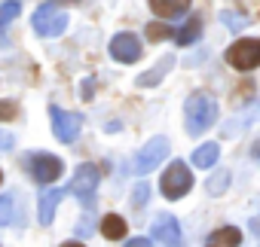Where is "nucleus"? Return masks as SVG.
<instances>
[{
  "mask_svg": "<svg viewBox=\"0 0 260 247\" xmlns=\"http://www.w3.org/2000/svg\"><path fill=\"white\" fill-rule=\"evenodd\" d=\"M95 189H98V168L95 165H80L74 180H71V195H77L83 204H92Z\"/></svg>",
  "mask_w": 260,
  "mask_h": 247,
  "instance_id": "0eeeda50",
  "label": "nucleus"
},
{
  "mask_svg": "<svg viewBox=\"0 0 260 247\" xmlns=\"http://www.w3.org/2000/svg\"><path fill=\"white\" fill-rule=\"evenodd\" d=\"M64 28H68V16L58 10V4H43L34 13V31L40 37H58L64 34Z\"/></svg>",
  "mask_w": 260,
  "mask_h": 247,
  "instance_id": "7ed1b4c3",
  "label": "nucleus"
},
{
  "mask_svg": "<svg viewBox=\"0 0 260 247\" xmlns=\"http://www.w3.org/2000/svg\"><path fill=\"white\" fill-rule=\"evenodd\" d=\"M172 67H175V58H172V55H166V58H162L156 67H150L144 76H138V86H156V83H159V79H162V76H166Z\"/></svg>",
  "mask_w": 260,
  "mask_h": 247,
  "instance_id": "2eb2a0df",
  "label": "nucleus"
},
{
  "mask_svg": "<svg viewBox=\"0 0 260 247\" xmlns=\"http://www.w3.org/2000/svg\"><path fill=\"white\" fill-rule=\"evenodd\" d=\"M147 37H150V40H156V43H159V40H169V37H172V28H169V25L153 22V25H147Z\"/></svg>",
  "mask_w": 260,
  "mask_h": 247,
  "instance_id": "aec40b11",
  "label": "nucleus"
},
{
  "mask_svg": "<svg viewBox=\"0 0 260 247\" xmlns=\"http://www.w3.org/2000/svg\"><path fill=\"white\" fill-rule=\"evenodd\" d=\"M125 232H128V226H125V220H122V217L107 214V217L101 220V235H104V238L119 241V238H125Z\"/></svg>",
  "mask_w": 260,
  "mask_h": 247,
  "instance_id": "4468645a",
  "label": "nucleus"
},
{
  "mask_svg": "<svg viewBox=\"0 0 260 247\" xmlns=\"http://www.w3.org/2000/svg\"><path fill=\"white\" fill-rule=\"evenodd\" d=\"M141 52H144V46H141V40H138L135 34H116V37L110 40V58L119 61V64L138 61Z\"/></svg>",
  "mask_w": 260,
  "mask_h": 247,
  "instance_id": "6e6552de",
  "label": "nucleus"
},
{
  "mask_svg": "<svg viewBox=\"0 0 260 247\" xmlns=\"http://www.w3.org/2000/svg\"><path fill=\"white\" fill-rule=\"evenodd\" d=\"M150 235H153V241L162 244V247H181V226H178L175 217H159V220H153Z\"/></svg>",
  "mask_w": 260,
  "mask_h": 247,
  "instance_id": "9d476101",
  "label": "nucleus"
},
{
  "mask_svg": "<svg viewBox=\"0 0 260 247\" xmlns=\"http://www.w3.org/2000/svg\"><path fill=\"white\" fill-rule=\"evenodd\" d=\"M0 180H4V171H0Z\"/></svg>",
  "mask_w": 260,
  "mask_h": 247,
  "instance_id": "c85d7f7f",
  "label": "nucleus"
},
{
  "mask_svg": "<svg viewBox=\"0 0 260 247\" xmlns=\"http://www.w3.org/2000/svg\"><path fill=\"white\" fill-rule=\"evenodd\" d=\"M184 116H187V132L190 135H202L217 119V101L211 95H205V92H196V95H190V101L184 107Z\"/></svg>",
  "mask_w": 260,
  "mask_h": 247,
  "instance_id": "f257e3e1",
  "label": "nucleus"
},
{
  "mask_svg": "<svg viewBox=\"0 0 260 247\" xmlns=\"http://www.w3.org/2000/svg\"><path fill=\"white\" fill-rule=\"evenodd\" d=\"M150 10L159 19H181L190 10V0H150Z\"/></svg>",
  "mask_w": 260,
  "mask_h": 247,
  "instance_id": "9b49d317",
  "label": "nucleus"
},
{
  "mask_svg": "<svg viewBox=\"0 0 260 247\" xmlns=\"http://www.w3.org/2000/svg\"><path fill=\"white\" fill-rule=\"evenodd\" d=\"M132 195H135V198H132V204H135V208H141V204H144V201H147V186H144V183H141V186H138V189H135V192H132Z\"/></svg>",
  "mask_w": 260,
  "mask_h": 247,
  "instance_id": "b1692460",
  "label": "nucleus"
},
{
  "mask_svg": "<svg viewBox=\"0 0 260 247\" xmlns=\"http://www.w3.org/2000/svg\"><path fill=\"white\" fill-rule=\"evenodd\" d=\"M202 37V19H190L178 34H175V40L181 43V46H187V43H196Z\"/></svg>",
  "mask_w": 260,
  "mask_h": 247,
  "instance_id": "f3484780",
  "label": "nucleus"
},
{
  "mask_svg": "<svg viewBox=\"0 0 260 247\" xmlns=\"http://www.w3.org/2000/svg\"><path fill=\"white\" fill-rule=\"evenodd\" d=\"M13 116H16V104L0 101V122H7V119H13Z\"/></svg>",
  "mask_w": 260,
  "mask_h": 247,
  "instance_id": "5701e85b",
  "label": "nucleus"
},
{
  "mask_svg": "<svg viewBox=\"0 0 260 247\" xmlns=\"http://www.w3.org/2000/svg\"><path fill=\"white\" fill-rule=\"evenodd\" d=\"M28 168H31L34 180H40V183H52V180H58V174L64 171L61 162H58L55 156H49V153H34V156L28 159Z\"/></svg>",
  "mask_w": 260,
  "mask_h": 247,
  "instance_id": "1a4fd4ad",
  "label": "nucleus"
},
{
  "mask_svg": "<svg viewBox=\"0 0 260 247\" xmlns=\"http://www.w3.org/2000/svg\"><path fill=\"white\" fill-rule=\"evenodd\" d=\"M251 232H257V235H260V217H257V220H251Z\"/></svg>",
  "mask_w": 260,
  "mask_h": 247,
  "instance_id": "bb28decb",
  "label": "nucleus"
},
{
  "mask_svg": "<svg viewBox=\"0 0 260 247\" xmlns=\"http://www.w3.org/2000/svg\"><path fill=\"white\" fill-rule=\"evenodd\" d=\"M125 247H150V241H147V238H132Z\"/></svg>",
  "mask_w": 260,
  "mask_h": 247,
  "instance_id": "a878e982",
  "label": "nucleus"
},
{
  "mask_svg": "<svg viewBox=\"0 0 260 247\" xmlns=\"http://www.w3.org/2000/svg\"><path fill=\"white\" fill-rule=\"evenodd\" d=\"M13 220H16V198L0 195V226H10Z\"/></svg>",
  "mask_w": 260,
  "mask_h": 247,
  "instance_id": "a211bd4d",
  "label": "nucleus"
},
{
  "mask_svg": "<svg viewBox=\"0 0 260 247\" xmlns=\"http://www.w3.org/2000/svg\"><path fill=\"white\" fill-rule=\"evenodd\" d=\"M13 144H16V138L10 132H0V150H13Z\"/></svg>",
  "mask_w": 260,
  "mask_h": 247,
  "instance_id": "393cba45",
  "label": "nucleus"
},
{
  "mask_svg": "<svg viewBox=\"0 0 260 247\" xmlns=\"http://www.w3.org/2000/svg\"><path fill=\"white\" fill-rule=\"evenodd\" d=\"M61 247H86V244H80V241H64Z\"/></svg>",
  "mask_w": 260,
  "mask_h": 247,
  "instance_id": "cd10ccee",
  "label": "nucleus"
},
{
  "mask_svg": "<svg viewBox=\"0 0 260 247\" xmlns=\"http://www.w3.org/2000/svg\"><path fill=\"white\" fill-rule=\"evenodd\" d=\"M226 64L236 67V70L260 67V40H236L226 49Z\"/></svg>",
  "mask_w": 260,
  "mask_h": 247,
  "instance_id": "20e7f679",
  "label": "nucleus"
},
{
  "mask_svg": "<svg viewBox=\"0 0 260 247\" xmlns=\"http://www.w3.org/2000/svg\"><path fill=\"white\" fill-rule=\"evenodd\" d=\"M49 116H52V132H55L58 141L71 144V141L80 138V132H83V116L80 113L61 110V107H49Z\"/></svg>",
  "mask_w": 260,
  "mask_h": 247,
  "instance_id": "39448f33",
  "label": "nucleus"
},
{
  "mask_svg": "<svg viewBox=\"0 0 260 247\" xmlns=\"http://www.w3.org/2000/svg\"><path fill=\"white\" fill-rule=\"evenodd\" d=\"M61 198H64V189H49V192H43V195H40L37 211H40V223H43V226H49V223H52L55 208H58V201H61Z\"/></svg>",
  "mask_w": 260,
  "mask_h": 247,
  "instance_id": "f8f14e48",
  "label": "nucleus"
},
{
  "mask_svg": "<svg viewBox=\"0 0 260 247\" xmlns=\"http://www.w3.org/2000/svg\"><path fill=\"white\" fill-rule=\"evenodd\" d=\"M217 156H220V147L217 144H202V147L193 150V165L196 168H211L217 162Z\"/></svg>",
  "mask_w": 260,
  "mask_h": 247,
  "instance_id": "dca6fc26",
  "label": "nucleus"
},
{
  "mask_svg": "<svg viewBox=\"0 0 260 247\" xmlns=\"http://www.w3.org/2000/svg\"><path fill=\"white\" fill-rule=\"evenodd\" d=\"M169 141L166 138H150L147 141V147H141V153H138V159H135V171L138 174H147V171H153L156 165H162V159L169 156Z\"/></svg>",
  "mask_w": 260,
  "mask_h": 247,
  "instance_id": "423d86ee",
  "label": "nucleus"
},
{
  "mask_svg": "<svg viewBox=\"0 0 260 247\" xmlns=\"http://www.w3.org/2000/svg\"><path fill=\"white\" fill-rule=\"evenodd\" d=\"M220 19L226 22V28H233V31H239V28H245L248 25V19L245 16H233V13H220Z\"/></svg>",
  "mask_w": 260,
  "mask_h": 247,
  "instance_id": "4be33fe9",
  "label": "nucleus"
},
{
  "mask_svg": "<svg viewBox=\"0 0 260 247\" xmlns=\"http://www.w3.org/2000/svg\"><path fill=\"white\" fill-rule=\"evenodd\" d=\"M226 183H230V171H217V177L208 180V192H211V195H220V192L226 189Z\"/></svg>",
  "mask_w": 260,
  "mask_h": 247,
  "instance_id": "412c9836",
  "label": "nucleus"
},
{
  "mask_svg": "<svg viewBox=\"0 0 260 247\" xmlns=\"http://www.w3.org/2000/svg\"><path fill=\"white\" fill-rule=\"evenodd\" d=\"M239 244H242V232L236 226H223V229L211 232L205 241V247H239Z\"/></svg>",
  "mask_w": 260,
  "mask_h": 247,
  "instance_id": "ddd939ff",
  "label": "nucleus"
},
{
  "mask_svg": "<svg viewBox=\"0 0 260 247\" xmlns=\"http://www.w3.org/2000/svg\"><path fill=\"white\" fill-rule=\"evenodd\" d=\"M162 195L166 198H172V201H178V198H184L190 189H193V174L187 171V165L184 162H172L169 168H166V174H162Z\"/></svg>",
  "mask_w": 260,
  "mask_h": 247,
  "instance_id": "f03ea898",
  "label": "nucleus"
},
{
  "mask_svg": "<svg viewBox=\"0 0 260 247\" xmlns=\"http://www.w3.org/2000/svg\"><path fill=\"white\" fill-rule=\"evenodd\" d=\"M19 10H22V7H19V0H10L7 7H0V28H4V25H10V22L19 16Z\"/></svg>",
  "mask_w": 260,
  "mask_h": 247,
  "instance_id": "6ab92c4d",
  "label": "nucleus"
}]
</instances>
